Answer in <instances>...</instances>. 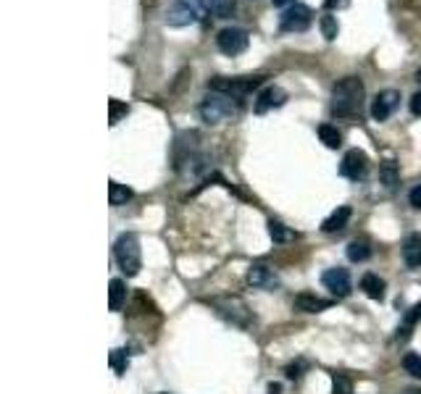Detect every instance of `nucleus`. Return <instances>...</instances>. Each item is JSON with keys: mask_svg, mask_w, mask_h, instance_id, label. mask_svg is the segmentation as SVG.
<instances>
[{"mask_svg": "<svg viewBox=\"0 0 421 394\" xmlns=\"http://www.w3.org/2000/svg\"><path fill=\"white\" fill-rule=\"evenodd\" d=\"M114 255H116V263L118 268L124 271L127 276H137L140 268H143V252H140V239L137 234H121L114 245Z\"/></svg>", "mask_w": 421, "mask_h": 394, "instance_id": "obj_4", "label": "nucleus"}, {"mask_svg": "<svg viewBox=\"0 0 421 394\" xmlns=\"http://www.w3.org/2000/svg\"><path fill=\"white\" fill-rule=\"evenodd\" d=\"M210 308L222 318H226L229 323H235V326L240 328L250 326V310L240 297H216V300H210Z\"/></svg>", "mask_w": 421, "mask_h": 394, "instance_id": "obj_6", "label": "nucleus"}, {"mask_svg": "<svg viewBox=\"0 0 421 394\" xmlns=\"http://www.w3.org/2000/svg\"><path fill=\"white\" fill-rule=\"evenodd\" d=\"M403 261H406L408 268H419L421 265V236L413 234L406 239L403 245Z\"/></svg>", "mask_w": 421, "mask_h": 394, "instance_id": "obj_16", "label": "nucleus"}, {"mask_svg": "<svg viewBox=\"0 0 421 394\" xmlns=\"http://www.w3.org/2000/svg\"><path fill=\"white\" fill-rule=\"evenodd\" d=\"M200 3L213 19H229L235 13V0H200Z\"/></svg>", "mask_w": 421, "mask_h": 394, "instance_id": "obj_17", "label": "nucleus"}, {"mask_svg": "<svg viewBox=\"0 0 421 394\" xmlns=\"http://www.w3.org/2000/svg\"><path fill=\"white\" fill-rule=\"evenodd\" d=\"M287 103V92L282 90V87H263L258 95H256V113H269V111H274V108H282V105Z\"/></svg>", "mask_w": 421, "mask_h": 394, "instance_id": "obj_12", "label": "nucleus"}, {"mask_svg": "<svg viewBox=\"0 0 421 394\" xmlns=\"http://www.w3.org/2000/svg\"><path fill=\"white\" fill-rule=\"evenodd\" d=\"M361 289L366 292V297H371V300H382L384 297V281L377 274L361 276Z\"/></svg>", "mask_w": 421, "mask_h": 394, "instance_id": "obj_19", "label": "nucleus"}, {"mask_svg": "<svg viewBox=\"0 0 421 394\" xmlns=\"http://www.w3.org/2000/svg\"><path fill=\"white\" fill-rule=\"evenodd\" d=\"M108 200H111V205L114 208H121V205H127L132 200V189L127 184H118V182H111L108 184Z\"/></svg>", "mask_w": 421, "mask_h": 394, "instance_id": "obj_20", "label": "nucleus"}, {"mask_svg": "<svg viewBox=\"0 0 421 394\" xmlns=\"http://www.w3.org/2000/svg\"><path fill=\"white\" fill-rule=\"evenodd\" d=\"M406 394H421V392H406Z\"/></svg>", "mask_w": 421, "mask_h": 394, "instance_id": "obj_38", "label": "nucleus"}, {"mask_svg": "<svg viewBox=\"0 0 421 394\" xmlns=\"http://www.w3.org/2000/svg\"><path fill=\"white\" fill-rule=\"evenodd\" d=\"M416 82H419V84H421V68H419V71H416Z\"/></svg>", "mask_w": 421, "mask_h": 394, "instance_id": "obj_37", "label": "nucleus"}, {"mask_svg": "<svg viewBox=\"0 0 421 394\" xmlns=\"http://www.w3.org/2000/svg\"><path fill=\"white\" fill-rule=\"evenodd\" d=\"M282 392V386L279 384H269V394H279Z\"/></svg>", "mask_w": 421, "mask_h": 394, "instance_id": "obj_36", "label": "nucleus"}, {"mask_svg": "<svg viewBox=\"0 0 421 394\" xmlns=\"http://www.w3.org/2000/svg\"><path fill=\"white\" fill-rule=\"evenodd\" d=\"M332 394H353V381L342 373H334L332 379Z\"/></svg>", "mask_w": 421, "mask_h": 394, "instance_id": "obj_28", "label": "nucleus"}, {"mask_svg": "<svg viewBox=\"0 0 421 394\" xmlns=\"http://www.w3.org/2000/svg\"><path fill=\"white\" fill-rule=\"evenodd\" d=\"M408 203H411L416 210H421V184H416V187L408 192Z\"/></svg>", "mask_w": 421, "mask_h": 394, "instance_id": "obj_31", "label": "nucleus"}, {"mask_svg": "<svg viewBox=\"0 0 421 394\" xmlns=\"http://www.w3.org/2000/svg\"><path fill=\"white\" fill-rule=\"evenodd\" d=\"M411 113H413V116H421V90L411 95Z\"/></svg>", "mask_w": 421, "mask_h": 394, "instance_id": "obj_32", "label": "nucleus"}, {"mask_svg": "<svg viewBox=\"0 0 421 394\" xmlns=\"http://www.w3.org/2000/svg\"><path fill=\"white\" fill-rule=\"evenodd\" d=\"M403 368H406L408 376H413V379H421V355L408 353L406 357H403Z\"/></svg>", "mask_w": 421, "mask_h": 394, "instance_id": "obj_26", "label": "nucleus"}, {"mask_svg": "<svg viewBox=\"0 0 421 394\" xmlns=\"http://www.w3.org/2000/svg\"><path fill=\"white\" fill-rule=\"evenodd\" d=\"M368 171V158L364 150H348L345 153V158H342L340 163V173L345 176V179H350V182H358V179H364Z\"/></svg>", "mask_w": 421, "mask_h": 394, "instance_id": "obj_9", "label": "nucleus"}, {"mask_svg": "<svg viewBox=\"0 0 421 394\" xmlns=\"http://www.w3.org/2000/svg\"><path fill=\"white\" fill-rule=\"evenodd\" d=\"M295 310H303V313H321V310H329L332 308V300H324V297H316V294H308L303 292L295 297Z\"/></svg>", "mask_w": 421, "mask_h": 394, "instance_id": "obj_15", "label": "nucleus"}, {"mask_svg": "<svg viewBox=\"0 0 421 394\" xmlns=\"http://www.w3.org/2000/svg\"><path fill=\"white\" fill-rule=\"evenodd\" d=\"M311 24H314V11H311L308 6H303V3H292V6L285 8L282 16H279V29H282V32H289V35L305 32Z\"/></svg>", "mask_w": 421, "mask_h": 394, "instance_id": "obj_7", "label": "nucleus"}, {"mask_svg": "<svg viewBox=\"0 0 421 394\" xmlns=\"http://www.w3.org/2000/svg\"><path fill=\"white\" fill-rule=\"evenodd\" d=\"M319 140L327 144L329 150H337L342 144V134L337 131V126H332V124H321L319 126Z\"/></svg>", "mask_w": 421, "mask_h": 394, "instance_id": "obj_22", "label": "nucleus"}, {"mask_svg": "<svg viewBox=\"0 0 421 394\" xmlns=\"http://www.w3.org/2000/svg\"><path fill=\"white\" fill-rule=\"evenodd\" d=\"M111 368L116 373H124L127 370V353L124 350H111Z\"/></svg>", "mask_w": 421, "mask_h": 394, "instance_id": "obj_29", "label": "nucleus"}, {"mask_svg": "<svg viewBox=\"0 0 421 394\" xmlns=\"http://www.w3.org/2000/svg\"><path fill=\"white\" fill-rule=\"evenodd\" d=\"M129 111V105L127 103H118V100H111V126H116L118 118L124 116Z\"/></svg>", "mask_w": 421, "mask_h": 394, "instance_id": "obj_30", "label": "nucleus"}, {"mask_svg": "<svg viewBox=\"0 0 421 394\" xmlns=\"http://www.w3.org/2000/svg\"><path fill=\"white\" fill-rule=\"evenodd\" d=\"M248 284L258 289H276L279 287V279L269 265H253L248 271Z\"/></svg>", "mask_w": 421, "mask_h": 394, "instance_id": "obj_13", "label": "nucleus"}, {"mask_svg": "<svg viewBox=\"0 0 421 394\" xmlns=\"http://www.w3.org/2000/svg\"><path fill=\"white\" fill-rule=\"evenodd\" d=\"M124 300H127V284H124L121 279H114V281L108 284V308H111L114 313H118Z\"/></svg>", "mask_w": 421, "mask_h": 394, "instance_id": "obj_18", "label": "nucleus"}, {"mask_svg": "<svg viewBox=\"0 0 421 394\" xmlns=\"http://www.w3.org/2000/svg\"><path fill=\"white\" fill-rule=\"evenodd\" d=\"M366 87L358 77H342L332 87V113L337 118H355L364 108Z\"/></svg>", "mask_w": 421, "mask_h": 394, "instance_id": "obj_1", "label": "nucleus"}, {"mask_svg": "<svg viewBox=\"0 0 421 394\" xmlns=\"http://www.w3.org/2000/svg\"><path fill=\"white\" fill-rule=\"evenodd\" d=\"M379 179L387 189H395V187H397V166H395V160H384V163H382Z\"/></svg>", "mask_w": 421, "mask_h": 394, "instance_id": "obj_24", "label": "nucleus"}, {"mask_svg": "<svg viewBox=\"0 0 421 394\" xmlns=\"http://www.w3.org/2000/svg\"><path fill=\"white\" fill-rule=\"evenodd\" d=\"M321 284H324L334 297H348V294H350V289H353L348 268H329V271H324Z\"/></svg>", "mask_w": 421, "mask_h": 394, "instance_id": "obj_11", "label": "nucleus"}, {"mask_svg": "<svg viewBox=\"0 0 421 394\" xmlns=\"http://www.w3.org/2000/svg\"><path fill=\"white\" fill-rule=\"evenodd\" d=\"M301 368H303V363H292V366H287V379H301Z\"/></svg>", "mask_w": 421, "mask_h": 394, "instance_id": "obj_33", "label": "nucleus"}, {"mask_svg": "<svg viewBox=\"0 0 421 394\" xmlns=\"http://www.w3.org/2000/svg\"><path fill=\"white\" fill-rule=\"evenodd\" d=\"M203 13H206V8L200 0H169L163 8V24L182 29V26L197 24Z\"/></svg>", "mask_w": 421, "mask_h": 394, "instance_id": "obj_3", "label": "nucleus"}, {"mask_svg": "<svg viewBox=\"0 0 421 394\" xmlns=\"http://www.w3.org/2000/svg\"><path fill=\"white\" fill-rule=\"evenodd\" d=\"M200 118L208 124V126H219V124H229L240 116V100L229 97L224 92H208L203 100H200Z\"/></svg>", "mask_w": 421, "mask_h": 394, "instance_id": "obj_2", "label": "nucleus"}, {"mask_svg": "<svg viewBox=\"0 0 421 394\" xmlns=\"http://www.w3.org/2000/svg\"><path fill=\"white\" fill-rule=\"evenodd\" d=\"M350 216H353V210L348 208V205H340V208L332 210L327 218H324V223H321V232H324V234L342 232V229L348 226V221H350Z\"/></svg>", "mask_w": 421, "mask_h": 394, "instance_id": "obj_14", "label": "nucleus"}, {"mask_svg": "<svg viewBox=\"0 0 421 394\" xmlns=\"http://www.w3.org/2000/svg\"><path fill=\"white\" fill-rule=\"evenodd\" d=\"M400 105V92L397 90H382L374 100H371V116L374 121H387L395 113V108Z\"/></svg>", "mask_w": 421, "mask_h": 394, "instance_id": "obj_10", "label": "nucleus"}, {"mask_svg": "<svg viewBox=\"0 0 421 394\" xmlns=\"http://www.w3.org/2000/svg\"><path fill=\"white\" fill-rule=\"evenodd\" d=\"M271 3H274L276 8H289V6L295 3V0H271Z\"/></svg>", "mask_w": 421, "mask_h": 394, "instance_id": "obj_34", "label": "nucleus"}, {"mask_svg": "<svg viewBox=\"0 0 421 394\" xmlns=\"http://www.w3.org/2000/svg\"><path fill=\"white\" fill-rule=\"evenodd\" d=\"M319 26H321V35L332 42V39H337V32H340V24H337V19L334 16H321V21H319Z\"/></svg>", "mask_w": 421, "mask_h": 394, "instance_id": "obj_25", "label": "nucleus"}, {"mask_svg": "<svg viewBox=\"0 0 421 394\" xmlns=\"http://www.w3.org/2000/svg\"><path fill=\"white\" fill-rule=\"evenodd\" d=\"M342 3H345V0H324V8H334V6H342Z\"/></svg>", "mask_w": 421, "mask_h": 394, "instance_id": "obj_35", "label": "nucleus"}, {"mask_svg": "<svg viewBox=\"0 0 421 394\" xmlns=\"http://www.w3.org/2000/svg\"><path fill=\"white\" fill-rule=\"evenodd\" d=\"M248 45H250V35L245 29H240V26H226V29H222V32L216 35V48H219L224 55H229V58L245 53Z\"/></svg>", "mask_w": 421, "mask_h": 394, "instance_id": "obj_8", "label": "nucleus"}, {"mask_svg": "<svg viewBox=\"0 0 421 394\" xmlns=\"http://www.w3.org/2000/svg\"><path fill=\"white\" fill-rule=\"evenodd\" d=\"M263 84V77H213L208 82V90L210 92H224L229 97H245L250 95L253 90H258Z\"/></svg>", "mask_w": 421, "mask_h": 394, "instance_id": "obj_5", "label": "nucleus"}, {"mask_svg": "<svg viewBox=\"0 0 421 394\" xmlns=\"http://www.w3.org/2000/svg\"><path fill=\"white\" fill-rule=\"evenodd\" d=\"M419 321H421V302H416V305L406 313V318H403V326L397 328V339H408L411 331H413V326H416Z\"/></svg>", "mask_w": 421, "mask_h": 394, "instance_id": "obj_21", "label": "nucleus"}, {"mask_svg": "<svg viewBox=\"0 0 421 394\" xmlns=\"http://www.w3.org/2000/svg\"><path fill=\"white\" fill-rule=\"evenodd\" d=\"M348 258L353 263H364L371 258V247H368L364 239H353L350 245H348Z\"/></svg>", "mask_w": 421, "mask_h": 394, "instance_id": "obj_23", "label": "nucleus"}, {"mask_svg": "<svg viewBox=\"0 0 421 394\" xmlns=\"http://www.w3.org/2000/svg\"><path fill=\"white\" fill-rule=\"evenodd\" d=\"M269 234H271V239H274V242H279V245H282V242H289V239L295 236L289 229H285L279 221H269Z\"/></svg>", "mask_w": 421, "mask_h": 394, "instance_id": "obj_27", "label": "nucleus"}]
</instances>
